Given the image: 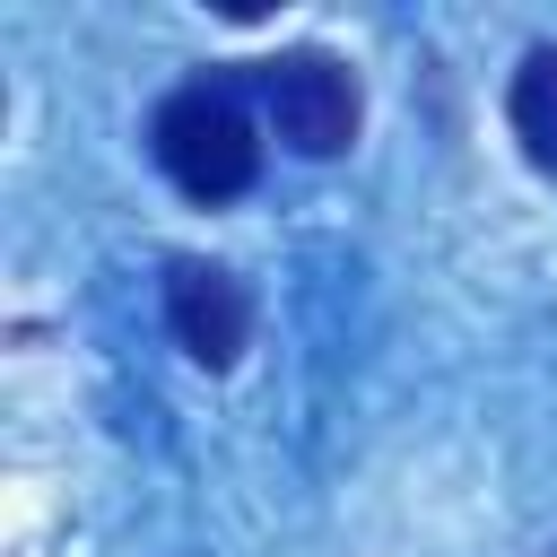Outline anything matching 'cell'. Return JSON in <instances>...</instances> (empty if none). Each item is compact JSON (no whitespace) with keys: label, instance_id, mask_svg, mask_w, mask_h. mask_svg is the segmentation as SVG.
Instances as JSON below:
<instances>
[{"label":"cell","instance_id":"3","mask_svg":"<svg viewBox=\"0 0 557 557\" xmlns=\"http://www.w3.org/2000/svg\"><path fill=\"white\" fill-rule=\"evenodd\" d=\"M165 322L191 366H235L252 339V296L226 261H174L165 270Z\"/></svg>","mask_w":557,"mask_h":557},{"label":"cell","instance_id":"2","mask_svg":"<svg viewBox=\"0 0 557 557\" xmlns=\"http://www.w3.org/2000/svg\"><path fill=\"white\" fill-rule=\"evenodd\" d=\"M261 96H270V122L296 157H339L357 139V113H366L348 61L322 52V44H296V52L261 61Z\"/></svg>","mask_w":557,"mask_h":557},{"label":"cell","instance_id":"4","mask_svg":"<svg viewBox=\"0 0 557 557\" xmlns=\"http://www.w3.org/2000/svg\"><path fill=\"white\" fill-rule=\"evenodd\" d=\"M513 139L540 174H557V44L522 52V70H513Z\"/></svg>","mask_w":557,"mask_h":557},{"label":"cell","instance_id":"1","mask_svg":"<svg viewBox=\"0 0 557 557\" xmlns=\"http://www.w3.org/2000/svg\"><path fill=\"white\" fill-rule=\"evenodd\" d=\"M148 148H157V165H165V183L183 200H235L261 174V131L235 104V87H218V78L174 87L157 104V122H148Z\"/></svg>","mask_w":557,"mask_h":557}]
</instances>
